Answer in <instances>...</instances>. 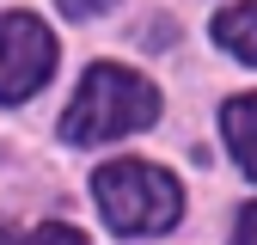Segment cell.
I'll return each mask as SVG.
<instances>
[{"label":"cell","instance_id":"obj_1","mask_svg":"<svg viewBox=\"0 0 257 245\" xmlns=\"http://www.w3.org/2000/svg\"><path fill=\"white\" fill-rule=\"evenodd\" d=\"M159 122V92L153 80H141L135 68H116V61H92L68 116H61V135L92 147V141H116V135H135Z\"/></svg>","mask_w":257,"mask_h":245},{"label":"cell","instance_id":"obj_2","mask_svg":"<svg viewBox=\"0 0 257 245\" xmlns=\"http://www.w3.org/2000/svg\"><path fill=\"white\" fill-rule=\"evenodd\" d=\"M92 196H98L104 221L116 233H166L184 214V190L172 172H159L147 160H110L92 172Z\"/></svg>","mask_w":257,"mask_h":245},{"label":"cell","instance_id":"obj_3","mask_svg":"<svg viewBox=\"0 0 257 245\" xmlns=\"http://www.w3.org/2000/svg\"><path fill=\"white\" fill-rule=\"evenodd\" d=\"M49 74H55L49 25L31 13H0V104H19L31 92H43Z\"/></svg>","mask_w":257,"mask_h":245},{"label":"cell","instance_id":"obj_4","mask_svg":"<svg viewBox=\"0 0 257 245\" xmlns=\"http://www.w3.org/2000/svg\"><path fill=\"white\" fill-rule=\"evenodd\" d=\"M220 135H227L233 160L257 178V92H245V98H227V110H220Z\"/></svg>","mask_w":257,"mask_h":245},{"label":"cell","instance_id":"obj_5","mask_svg":"<svg viewBox=\"0 0 257 245\" xmlns=\"http://www.w3.org/2000/svg\"><path fill=\"white\" fill-rule=\"evenodd\" d=\"M214 43L227 55H239L245 68H257V7H251V0H245V7H227L214 19Z\"/></svg>","mask_w":257,"mask_h":245},{"label":"cell","instance_id":"obj_6","mask_svg":"<svg viewBox=\"0 0 257 245\" xmlns=\"http://www.w3.org/2000/svg\"><path fill=\"white\" fill-rule=\"evenodd\" d=\"M0 245H86L80 227H61V221H43V227H13L0 221Z\"/></svg>","mask_w":257,"mask_h":245},{"label":"cell","instance_id":"obj_7","mask_svg":"<svg viewBox=\"0 0 257 245\" xmlns=\"http://www.w3.org/2000/svg\"><path fill=\"white\" fill-rule=\"evenodd\" d=\"M233 245H257V202L239 208V227H233Z\"/></svg>","mask_w":257,"mask_h":245},{"label":"cell","instance_id":"obj_8","mask_svg":"<svg viewBox=\"0 0 257 245\" xmlns=\"http://www.w3.org/2000/svg\"><path fill=\"white\" fill-rule=\"evenodd\" d=\"M74 19H92V13H104V7H116V0H61Z\"/></svg>","mask_w":257,"mask_h":245}]
</instances>
